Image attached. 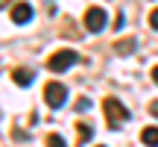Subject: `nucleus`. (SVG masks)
<instances>
[{
    "label": "nucleus",
    "instance_id": "nucleus-6",
    "mask_svg": "<svg viewBox=\"0 0 158 147\" xmlns=\"http://www.w3.org/2000/svg\"><path fill=\"white\" fill-rule=\"evenodd\" d=\"M12 79H15V85H21V88H27V85H32L35 74L29 71V68H15V71H12Z\"/></svg>",
    "mask_w": 158,
    "mask_h": 147
},
{
    "label": "nucleus",
    "instance_id": "nucleus-10",
    "mask_svg": "<svg viewBox=\"0 0 158 147\" xmlns=\"http://www.w3.org/2000/svg\"><path fill=\"white\" fill-rule=\"evenodd\" d=\"M88 109H91V100L88 97H79L76 100V112H88Z\"/></svg>",
    "mask_w": 158,
    "mask_h": 147
},
{
    "label": "nucleus",
    "instance_id": "nucleus-1",
    "mask_svg": "<svg viewBox=\"0 0 158 147\" xmlns=\"http://www.w3.org/2000/svg\"><path fill=\"white\" fill-rule=\"evenodd\" d=\"M102 112H106V121H108L111 130H117L120 124L129 121V109H126L117 97H106V100H102Z\"/></svg>",
    "mask_w": 158,
    "mask_h": 147
},
{
    "label": "nucleus",
    "instance_id": "nucleus-11",
    "mask_svg": "<svg viewBox=\"0 0 158 147\" xmlns=\"http://www.w3.org/2000/svg\"><path fill=\"white\" fill-rule=\"evenodd\" d=\"M132 47H135V41H120L117 50H120V53H126V50H132Z\"/></svg>",
    "mask_w": 158,
    "mask_h": 147
},
{
    "label": "nucleus",
    "instance_id": "nucleus-3",
    "mask_svg": "<svg viewBox=\"0 0 158 147\" xmlns=\"http://www.w3.org/2000/svg\"><path fill=\"white\" fill-rule=\"evenodd\" d=\"M44 103L50 109H62L64 103H68V88H64L62 82H47L44 85Z\"/></svg>",
    "mask_w": 158,
    "mask_h": 147
},
{
    "label": "nucleus",
    "instance_id": "nucleus-13",
    "mask_svg": "<svg viewBox=\"0 0 158 147\" xmlns=\"http://www.w3.org/2000/svg\"><path fill=\"white\" fill-rule=\"evenodd\" d=\"M149 115H152V118H158V100L149 103Z\"/></svg>",
    "mask_w": 158,
    "mask_h": 147
},
{
    "label": "nucleus",
    "instance_id": "nucleus-15",
    "mask_svg": "<svg viewBox=\"0 0 158 147\" xmlns=\"http://www.w3.org/2000/svg\"><path fill=\"white\" fill-rule=\"evenodd\" d=\"M100 147H102V144H100Z\"/></svg>",
    "mask_w": 158,
    "mask_h": 147
},
{
    "label": "nucleus",
    "instance_id": "nucleus-9",
    "mask_svg": "<svg viewBox=\"0 0 158 147\" xmlns=\"http://www.w3.org/2000/svg\"><path fill=\"white\" fill-rule=\"evenodd\" d=\"M91 136H94V130H91L88 124H79V141H88Z\"/></svg>",
    "mask_w": 158,
    "mask_h": 147
},
{
    "label": "nucleus",
    "instance_id": "nucleus-8",
    "mask_svg": "<svg viewBox=\"0 0 158 147\" xmlns=\"http://www.w3.org/2000/svg\"><path fill=\"white\" fill-rule=\"evenodd\" d=\"M47 147H68V144H64L62 136H56V132H53V136H47Z\"/></svg>",
    "mask_w": 158,
    "mask_h": 147
},
{
    "label": "nucleus",
    "instance_id": "nucleus-12",
    "mask_svg": "<svg viewBox=\"0 0 158 147\" xmlns=\"http://www.w3.org/2000/svg\"><path fill=\"white\" fill-rule=\"evenodd\" d=\"M149 27H152V29H158V9L152 12V15H149Z\"/></svg>",
    "mask_w": 158,
    "mask_h": 147
},
{
    "label": "nucleus",
    "instance_id": "nucleus-5",
    "mask_svg": "<svg viewBox=\"0 0 158 147\" xmlns=\"http://www.w3.org/2000/svg\"><path fill=\"white\" fill-rule=\"evenodd\" d=\"M9 15H12L15 24H29V21H32V6H29V3H15Z\"/></svg>",
    "mask_w": 158,
    "mask_h": 147
},
{
    "label": "nucleus",
    "instance_id": "nucleus-14",
    "mask_svg": "<svg viewBox=\"0 0 158 147\" xmlns=\"http://www.w3.org/2000/svg\"><path fill=\"white\" fill-rule=\"evenodd\" d=\"M152 79H155V85H158V65L152 68Z\"/></svg>",
    "mask_w": 158,
    "mask_h": 147
},
{
    "label": "nucleus",
    "instance_id": "nucleus-2",
    "mask_svg": "<svg viewBox=\"0 0 158 147\" xmlns=\"http://www.w3.org/2000/svg\"><path fill=\"white\" fill-rule=\"evenodd\" d=\"M76 62H79V53L76 50H56L50 59H47V68H50L53 74H62V71L73 68Z\"/></svg>",
    "mask_w": 158,
    "mask_h": 147
},
{
    "label": "nucleus",
    "instance_id": "nucleus-7",
    "mask_svg": "<svg viewBox=\"0 0 158 147\" xmlns=\"http://www.w3.org/2000/svg\"><path fill=\"white\" fill-rule=\"evenodd\" d=\"M141 141L147 147H158V127H147V130L141 132Z\"/></svg>",
    "mask_w": 158,
    "mask_h": 147
},
{
    "label": "nucleus",
    "instance_id": "nucleus-4",
    "mask_svg": "<svg viewBox=\"0 0 158 147\" xmlns=\"http://www.w3.org/2000/svg\"><path fill=\"white\" fill-rule=\"evenodd\" d=\"M106 21H108V15L100 6H91V9L85 12V27H88V33H100V29L106 27Z\"/></svg>",
    "mask_w": 158,
    "mask_h": 147
}]
</instances>
